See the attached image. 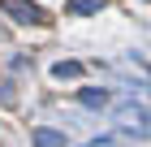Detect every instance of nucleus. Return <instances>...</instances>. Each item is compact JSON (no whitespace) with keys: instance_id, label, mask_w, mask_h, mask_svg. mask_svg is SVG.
<instances>
[{"instance_id":"f257e3e1","label":"nucleus","mask_w":151,"mask_h":147,"mask_svg":"<svg viewBox=\"0 0 151 147\" xmlns=\"http://www.w3.org/2000/svg\"><path fill=\"white\" fill-rule=\"evenodd\" d=\"M116 130H125V134H147L151 125H147V108H142V104H121V108H116Z\"/></svg>"},{"instance_id":"f03ea898","label":"nucleus","mask_w":151,"mask_h":147,"mask_svg":"<svg viewBox=\"0 0 151 147\" xmlns=\"http://www.w3.org/2000/svg\"><path fill=\"white\" fill-rule=\"evenodd\" d=\"M4 13H9L13 22H22V26H30V22H47V13L35 9L30 0H4Z\"/></svg>"},{"instance_id":"7ed1b4c3","label":"nucleus","mask_w":151,"mask_h":147,"mask_svg":"<svg viewBox=\"0 0 151 147\" xmlns=\"http://www.w3.org/2000/svg\"><path fill=\"white\" fill-rule=\"evenodd\" d=\"M30 143L35 147H65V134H56V130H35Z\"/></svg>"},{"instance_id":"20e7f679","label":"nucleus","mask_w":151,"mask_h":147,"mask_svg":"<svg viewBox=\"0 0 151 147\" xmlns=\"http://www.w3.org/2000/svg\"><path fill=\"white\" fill-rule=\"evenodd\" d=\"M78 100L86 104V108H104V104H108V91H95V87H82V91H78Z\"/></svg>"},{"instance_id":"39448f33","label":"nucleus","mask_w":151,"mask_h":147,"mask_svg":"<svg viewBox=\"0 0 151 147\" xmlns=\"http://www.w3.org/2000/svg\"><path fill=\"white\" fill-rule=\"evenodd\" d=\"M52 74L65 82V78H78V74H82V65H78V61H56V65H52Z\"/></svg>"},{"instance_id":"423d86ee","label":"nucleus","mask_w":151,"mask_h":147,"mask_svg":"<svg viewBox=\"0 0 151 147\" xmlns=\"http://www.w3.org/2000/svg\"><path fill=\"white\" fill-rule=\"evenodd\" d=\"M95 9H99V0H69V13H78V17H86Z\"/></svg>"},{"instance_id":"0eeeda50","label":"nucleus","mask_w":151,"mask_h":147,"mask_svg":"<svg viewBox=\"0 0 151 147\" xmlns=\"http://www.w3.org/2000/svg\"><path fill=\"white\" fill-rule=\"evenodd\" d=\"M86 147H104V138H95V143H86Z\"/></svg>"}]
</instances>
